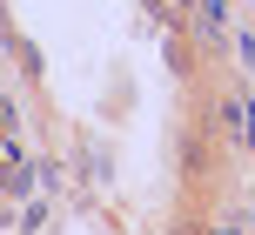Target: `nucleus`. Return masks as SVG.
<instances>
[{"label":"nucleus","mask_w":255,"mask_h":235,"mask_svg":"<svg viewBox=\"0 0 255 235\" xmlns=\"http://www.w3.org/2000/svg\"><path fill=\"white\" fill-rule=\"evenodd\" d=\"M215 128H222V134H235V141L249 134V108L235 101V94H222V101H215Z\"/></svg>","instance_id":"f257e3e1"}]
</instances>
